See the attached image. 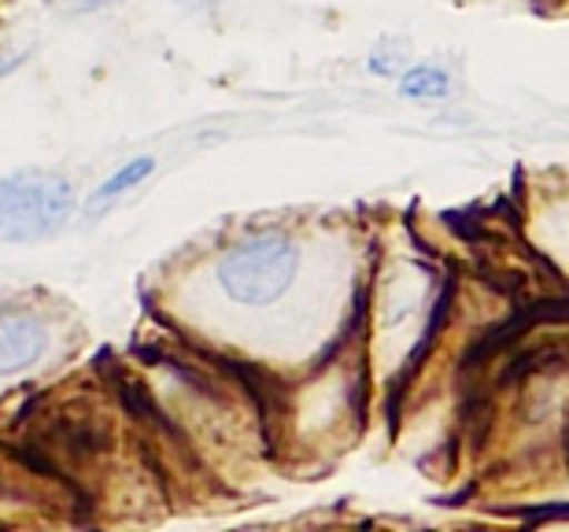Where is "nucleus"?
Listing matches in <instances>:
<instances>
[{
	"label": "nucleus",
	"mask_w": 569,
	"mask_h": 532,
	"mask_svg": "<svg viewBox=\"0 0 569 532\" xmlns=\"http://www.w3.org/2000/svg\"><path fill=\"white\" fill-rule=\"evenodd\" d=\"M74 211V192L60 174L19 171L0 178V241L30 244L60 233Z\"/></svg>",
	"instance_id": "1"
},
{
	"label": "nucleus",
	"mask_w": 569,
	"mask_h": 532,
	"mask_svg": "<svg viewBox=\"0 0 569 532\" xmlns=\"http://www.w3.org/2000/svg\"><path fill=\"white\" fill-rule=\"evenodd\" d=\"M296 267H300V252L289 237H252V241L237 244L230 255H222L219 285L226 297L244 303V308H267L289 292Z\"/></svg>",
	"instance_id": "2"
},
{
	"label": "nucleus",
	"mask_w": 569,
	"mask_h": 532,
	"mask_svg": "<svg viewBox=\"0 0 569 532\" xmlns=\"http://www.w3.org/2000/svg\"><path fill=\"white\" fill-rule=\"evenodd\" d=\"M44 348H49V333L41 322L0 311V378L33 367L44 355Z\"/></svg>",
	"instance_id": "3"
},
{
	"label": "nucleus",
	"mask_w": 569,
	"mask_h": 532,
	"mask_svg": "<svg viewBox=\"0 0 569 532\" xmlns=\"http://www.w3.org/2000/svg\"><path fill=\"white\" fill-rule=\"evenodd\" d=\"M156 171V160L152 155H141V160H130L122 171H116L108 181H100L97 192H93V208H100V203H108V200H119L122 192H130V189H138L141 181Z\"/></svg>",
	"instance_id": "4"
},
{
	"label": "nucleus",
	"mask_w": 569,
	"mask_h": 532,
	"mask_svg": "<svg viewBox=\"0 0 569 532\" xmlns=\"http://www.w3.org/2000/svg\"><path fill=\"white\" fill-rule=\"evenodd\" d=\"M448 86H451L448 71H440V67H429V63H418V67H411V71L403 74L400 93L411 97V100H418V97L440 100V97H448Z\"/></svg>",
	"instance_id": "5"
},
{
	"label": "nucleus",
	"mask_w": 569,
	"mask_h": 532,
	"mask_svg": "<svg viewBox=\"0 0 569 532\" xmlns=\"http://www.w3.org/2000/svg\"><path fill=\"white\" fill-rule=\"evenodd\" d=\"M22 60H19V56H11V60H4V63H0V78H4V74H11V71H16V67H19Z\"/></svg>",
	"instance_id": "6"
}]
</instances>
